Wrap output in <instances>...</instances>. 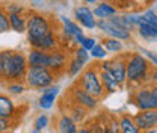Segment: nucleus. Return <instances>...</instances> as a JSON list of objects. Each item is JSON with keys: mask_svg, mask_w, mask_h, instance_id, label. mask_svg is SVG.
Returning a JSON list of instances; mask_svg holds the SVG:
<instances>
[{"mask_svg": "<svg viewBox=\"0 0 157 133\" xmlns=\"http://www.w3.org/2000/svg\"><path fill=\"white\" fill-rule=\"evenodd\" d=\"M150 71H151L150 62L139 52L125 55V83L128 82L130 85L135 86L151 83L148 80L151 76Z\"/></svg>", "mask_w": 157, "mask_h": 133, "instance_id": "f257e3e1", "label": "nucleus"}, {"mask_svg": "<svg viewBox=\"0 0 157 133\" xmlns=\"http://www.w3.org/2000/svg\"><path fill=\"white\" fill-rule=\"evenodd\" d=\"M48 32H52V21L48 17H45L44 14L38 12H30V15L26 18V33H27V41H36L42 38L44 35H47Z\"/></svg>", "mask_w": 157, "mask_h": 133, "instance_id": "f03ea898", "label": "nucleus"}, {"mask_svg": "<svg viewBox=\"0 0 157 133\" xmlns=\"http://www.w3.org/2000/svg\"><path fill=\"white\" fill-rule=\"evenodd\" d=\"M56 76L47 67H27L24 74V82L32 89H44L55 83Z\"/></svg>", "mask_w": 157, "mask_h": 133, "instance_id": "7ed1b4c3", "label": "nucleus"}, {"mask_svg": "<svg viewBox=\"0 0 157 133\" xmlns=\"http://www.w3.org/2000/svg\"><path fill=\"white\" fill-rule=\"evenodd\" d=\"M132 103L137 108V111L157 109V88L153 83L140 85L132 95Z\"/></svg>", "mask_w": 157, "mask_h": 133, "instance_id": "20e7f679", "label": "nucleus"}, {"mask_svg": "<svg viewBox=\"0 0 157 133\" xmlns=\"http://www.w3.org/2000/svg\"><path fill=\"white\" fill-rule=\"evenodd\" d=\"M77 85L80 88H83L86 92L94 95L95 98H101V97L104 95V89H103L101 82H100L97 65L89 67V68H86L85 71L82 70V76L78 79Z\"/></svg>", "mask_w": 157, "mask_h": 133, "instance_id": "39448f33", "label": "nucleus"}, {"mask_svg": "<svg viewBox=\"0 0 157 133\" xmlns=\"http://www.w3.org/2000/svg\"><path fill=\"white\" fill-rule=\"evenodd\" d=\"M27 61L26 55L21 52L11 50L9 56V70H8V80L11 82H20L24 79V74L27 71Z\"/></svg>", "mask_w": 157, "mask_h": 133, "instance_id": "423d86ee", "label": "nucleus"}, {"mask_svg": "<svg viewBox=\"0 0 157 133\" xmlns=\"http://www.w3.org/2000/svg\"><path fill=\"white\" fill-rule=\"evenodd\" d=\"M100 70H104L107 71L109 74L115 77L118 80V83L122 86L125 83V56H119V55H115V57L112 59H103L101 64L97 65Z\"/></svg>", "mask_w": 157, "mask_h": 133, "instance_id": "0eeeda50", "label": "nucleus"}, {"mask_svg": "<svg viewBox=\"0 0 157 133\" xmlns=\"http://www.w3.org/2000/svg\"><path fill=\"white\" fill-rule=\"evenodd\" d=\"M97 29H100L103 33H106L107 37L121 39V41H130L132 39V32L122 29L117 26L115 23H112L109 18H98L97 20Z\"/></svg>", "mask_w": 157, "mask_h": 133, "instance_id": "6e6552de", "label": "nucleus"}, {"mask_svg": "<svg viewBox=\"0 0 157 133\" xmlns=\"http://www.w3.org/2000/svg\"><path fill=\"white\" fill-rule=\"evenodd\" d=\"M139 132H151L157 126V109L137 111L136 115L132 116Z\"/></svg>", "mask_w": 157, "mask_h": 133, "instance_id": "1a4fd4ad", "label": "nucleus"}, {"mask_svg": "<svg viewBox=\"0 0 157 133\" xmlns=\"http://www.w3.org/2000/svg\"><path fill=\"white\" fill-rule=\"evenodd\" d=\"M67 61H68V55L60 50V49H55L48 52V57H47V68L58 77L59 74H62L67 68Z\"/></svg>", "mask_w": 157, "mask_h": 133, "instance_id": "9d476101", "label": "nucleus"}, {"mask_svg": "<svg viewBox=\"0 0 157 133\" xmlns=\"http://www.w3.org/2000/svg\"><path fill=\"white\" fill-rule=\"evenodd\" d=\"M71 98L74 103H77L80 106H83L88 111H94L98 106V98H95L94 95H91L89 92H86L83 88H80L77 83L71 88Z\"/></svg>", "mask_w": 157, "mask_h": 133, "instance_id": "9b49d317", "label": "nucleus"}, {"mask_svg": "<svg viewBox=\"0 0 157 133\" xmlns=\"http://www.w3.org/2000/svg\"><path fill=\"white\" fill-rule=\"evenodd\" d=\"M74 18L76 23H78V26L86 30H92L97 27V18L89 6H77L74 9Z\"/></svg>", "mask_w": 157, "mask_h": 133, "instance_id": "f8f14e48", "label": "nucleus"}, {"mask_svg": "<svg viewBox=\"0 0 157 133\" xmlns=\"http://www.w3.org/2000/svg\"><path fill=\"white\" fill-rule=\"evenodd\" d=\"M135 24H136V32L139 37L147 41H156L157 38V26H153L150 23H147L145 20L140 18V15L136 14L135 17Z\"/></svg>", "mask_w": 157, "mask_h": 133, "instance_id": "ddd939ff", "label": "nucleus"}, {"mask_svg": "<svg viewBox=\"0 0 157 133\" xmlns=\"http://www.w3.org/2000/svg\"><path fill=\"white\" fill-rule=\"evenodd\" d=\"M59 91H60V88L55 86V85H50V86L44 88L42 89V94H41V97H39V100H38L39 108L44 109V111L52 109L53 104H55V101H56V97H58Z\"/></svg>", "mask_w": 157, "mask_h": 133, "instance_id": "4468645a", "label": "nucleus"}, {"mask_svg": "<svg viewBox=\"0 0 157 133\" xmlns=\"http://www.w3.org/2000/svg\"><path fill=\"white\" fill-rule=\"evenodd\" d=\"M30 47L33 49H39V50H44V52H50V50H55L59 47V39L55 35V32H48L47 35H44L42 38L36 39V41H32L29 42Z\"/></svg>", "mask_w": 157, "mask_h": 133, "instance_id": "2eb2a0df", "label": "nucleus"}, {"mask_svg": "<svg viewBox=\"0 0 157 133\" xmlns=\"http://www.w3.org/2000/svg\"><path fill=\"white\" fill-rule=\"evenodd\" d=\"M47 57H48V52L32 47L26 55V61L29 67H47Z\"/></svg>", "mask_w": 157, "mask_h": 133, "instance_id": "dca6fc26", "label": "nucleus"}, {"mask_svg": "<svg viewBox=\"0 0 157 133\" xmlns=\"http://www.w3.org/2000/svg\"><path fill=\"white\" fill-rule=\"evenodd\" d=\"M98 76H100V82H101V86H103L104 92H107V94H113V92L119 91L121 85L118 83V80L112 76V74H109L107 71L98 68Z\"/></svg>", "mask_w": 157, "mask_h": 133, "instance_id": "f3484780", "label": "nucleus"}, {"mask_svg": "<svg viewBox=\"0 0 157 133\" xmlns=\"http://www.w3.org/2000/svg\"><path fill=\"white\" fill-rule=\"evenodd\" d=\"M92 12H94V15H95L97 20L98 18H110L112 15L118 14V9L110 3V2L103 0V2L97 3V6L92 9Z\"/></svg>", "mask_w": 157, "mask_h": 133, "instance_id": "a211bd4d", "label": "nucleus"}, {"mask_svg": "<svg viewBox=\"0 0 157 133\" xmlns=\"http://www.w3.org/2000/svg\"><path fill=\"white\" fill-rule=\"evenodd\" d=\"M60 23H62V30H63V33H65L68 38L73 39V41H74V38H76L77 35L83 33V30H82V27L78 26V23L67 18L65 15L60 17Z\"/></svg>", "mask_w": 157, "mask_h": 133, "instance_id": "6ab92c4d", "label": "nucleus"}, {"mask_svg": "<svg viewBox=\"0 0 157 133\" xmlns=\"http://www.w3.org/2000/svg\"><path fill=\"white\" fill-rule=\"evenodd\" d=\"M15 115V103L11 100V97L0 94V118L12 119Z\"/></svg>", "mask_w": 157, "mask_h": 133, "instance_id": "aec40b11", "label": "nucleus"}, {"mask_svg": "<svg viewBox=\"0 0 157 133\" xmlns=\"http://www.w3.org/2000/svg\"><path fill=\"white\" fill-rule=\"evenodd\" d=\"M58 130L60 133H77V123L70 116V115L63 114L59 116L58 121Z\"/></svg>", "mask_w": 157, "mask_h": 133, "instance_id": "412c9836", "label": "nucleus"}, {"mask_svg": "<svg viewBox=\"0 0 157 133\" xmlns=\"http://www.w3.org/2000/svg\"><path fill=\"white\" fill-rule=\"evenodd\" d=\"M101 45L106 49L107 53H121L124 50V44L121 39H117V38H112V37H106V38L101 39Z\"/></svg>", "mask_w": 157, "mask_h": 133, "instance_id": "4be33fe9", "label": "nucleus"}, {"mask_svg": "<svg viewBox=\"0 0 157 133\" xmlns=\"http://www.w3.org/2000/svg\"><path fill=\"white\" fill-rule=\"evenodd\" d=\"M8 15H9L11 30L17 33H24L26 32V17L23 14H8Z\"/></svg>", "mask_w": 157, "mask_h": 133, "instance_id": "5701e85b", "label": "nucleus"}, {"mask_svg": "<svg viewBox=\"0 0 157 133\" xmlns=\"http://www.w3.org/2000/svg\"><path fill=\"white\" fill-rule=\"evenodd\" d=\"M118 127H119V132L122 133H140L139 129L136 127V124H135V121H133V118L128 116V115H122L119 118Z\"/></svg>", "mask_w": 157, "mask_h": 133, "instance_id": "b1692460", "label": "nucleus"}, {"mask_svg": "<svg viewBox=\"0 0 157 133\" xmlns=\"http://www.w3.org/2000/svg\"><path fill=\"white\" fill-rule=\"evenodd\" d=\"M9 56H11V50H2L0 52V80H8Z\"/></svg>", "mask_w": 157, "mask_h": 133, "instance_id": "393cba45", "label": "nucleus"}, {"mask_svg": "<svg viewBox=\"0 0 157 133\" xmlns=\"http://www.w3.org/2000/svg\"><path fill=\"white\" fill-rule=\"evenodd\" d=\"M86 114H88V109H85L83 106H80V104H77V103L73 101V104H71V111H70L67 115H70L76 123H82V121L86 118Z\"/></svg>", "mask_w": 157, "mask_h": 133, "instance_id": "a878e982", "label": "nucleus"}, {"mask_svg": "<svg viewBox=\"0 0 157 133\" xmlns=\"http://www.w3.org/2000/svg\"><path fill=\"white\" fill-rule=\"evenodd\" d=\"M83 68H85V67H83L78 61H76L74 57H71L65 70H67V73H68L71 77H76V76H78V74L82 73V70H83Z\"/></svg>", "mask_w": 157, "mask_h": 133, "instance_id": "bb28decb", "label": "nucleus"}, {"mask_svg": "<svg viewBox=\"0 0 157 133\" xmlns=\"http://www.w3.org/2000/svg\"><path fill=\"white\" fill-rule=\"evenodd\" d=\"M48 124H50V118L47 115H44V114L38 115L36 119L33 121V132H42V130H45L48 127Z\"/></svg>", "mask_w": 157, "mask_h": 133, "instance_id": "cd10ccee", "label": "nucleus"}, {"mask_svg": "<svg viewBox=\"0 0 157 133\" xmlns=\"http://www.w3.org/2000/svg\"><path fill=\"white\" fill-rule=\"evenodd\" d=\"M73 57H74L76 61H78L83 67H86V65H88V62H89V57H91V56H89V52H88V50H85L83 47H80V45H78L77 49L74 50V55H73Z\"/></svg>", "mask_w": 157, "mask_h": 133, "instance_id": "c85d7f7f", "label": "nucleus"}, {"mask_svg": "<svg viewBox=\"0 0 157 133\" xmlns=\"http://www.w3.org/2000/svg\"><path fill=\"white\" fill-rule=\"evenodd\" d=\"M89 56L94 57V59H97V61H103L104 57L107 56V52H106V49L101 45V44H95L91 50H89Z\"/></svg>", "mask_w": 157, "mask_h": 133, "instance_id": "c756f323", "label": "nucleus"}, {"mask_svg": "<svg viewBox=\"0 0 157 133\" xmlns=\"http://www.w3.org/2000/svg\"><path fill=\"white\" fill-rule=\"evenodd\" d=\"M140 15V18L145 20L147 23H150V24H153V26H157V14H156V8H148V9H145L142 14H139Z\"/></svg>", "mask_w": 157, "mask_h": 133, "instance_id": "7c9ffc66", "label": "nucleus"}, {"mask_svg": "<svg viewBox=\"0 0 157 133\" xmlns=\"http://www.w3.org/2000/svg\"><path fill=\"white\" fill-rule=\"evenodd\" d=\"M8 30H11L9 15H8V12H6L3 8H0V33H5V32H8Z\"/></svg>", "mask_w": 157, "mask_h": 133, "instance_id": "2f4dec72", "label": "nucleus"}, {"mask_svg": "<svg viewBox=\"0 0 157 133\" xmlns=\"http://www.w3.org/2000/svg\"><path fill=\"white\" fill-rule=\"evenodd\" d=\"M137 52L145 57L148 62H151V64H153V67H156L157 65V57H156V53H154V52H151V50H148V49H142V47H139V50H137Z\"/></svg>", "mask_w": 157, "mask_h": 133, "instance_id": "473e14b6", "label": "nucleus"}, {"mask_svg": "<svg viewBox=\"0 0 157 133\" xmlns=\"http://www.w3.org/2000/svg\"><path fill=\"white\" fill-rule=\"evenodd\" d=\"M24 89H26V86L21 83V80H20V82H12V83L8 86V91H9L11 94H15V95L23 94Z\"/></svg>", "mask_w": 157, "mask_h": 133, "instance_id": "72a5a7b5", "label": "nucleus"}, {"mask_svg": "<svg viewBox=\"0 0 157 133\" xmlns=\"http://www.w3.org/2000/svg\"><path fill=\"white\" fill-rule=\"evenodd\" d=\"M95 44H97V39H95V38H91V37H83V39L80 41V44H78V45H80V47H83L85 50H88V52H89V50H91Z\"/></svg>", "mask_w": 157, "mask_h": 133, "instance_id": "f704fd0d", "label": "nucleus"}, {"mask_svg": "<svg viewBox=\"0 0 157 133\" xmlns=\"http://www.w3.org/2000/svg\"><path fill=\"white\" fill-rule=\"evenodd\" d=\"M5 11L8 14H23L24 12V6L23 5H17V3H11L5 8Z\"/></svg>", "mask_w": 157, "mask_h": 133, "instance_id": "c9c22d12", "label": "nucleus"}, {"mask_svg": "<svg viewBox=\"0 0 157 133\" xmlns=\"http://www.w3.org/2000/svg\"><path fill=\"white\" fill-rule=\"evenodd\" d=\"M11 127H12L11 119H8V118H0V133L11 130Z\"/></svg>", "mask_w": 157, "mask_h": 133, "instance_id": "e433bc0d", "label": "nucleus"}, {"mask_svg": "<svg viewBox=\"0 0 157 133\" xmlns=\"http://www.w3.org/2000/svg\"><path fill=\"white\" fill-rule=\"evenodd\" d=\"M82 2H83L85 5H95L98 0H82Z\"/></svg>", "mask_w": 157, "mask_h": 133, "instance_id": "4c0bfd02", "label": "nucleus"}, {"mask_svg": "<svg viewBox=\"0 0 157 133\" xmlns=\"http://www.w3.org/2000/svg\"><path fill=\"white\" fill-rule=\"evenodd\" d=\"M3 2H9V0H3Z\"/></svg>", "mask_w": 157, "mask_h": 133, "instance_id": "58836bf2", "label": "nucleus"}]
</instances>
